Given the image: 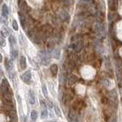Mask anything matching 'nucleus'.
Listing matches in <instances>:
<instances>
[{
    "mask_svg": "<svg viewBox=\"0 0 122 122\" xmlns=\"http://www.w3.org/2000/svg\"><path fill=\"white\" fill-rule=\"evenodd\" d=\"M1 35L3 36L4 37H5L7 36H9V30H8V29L5 28V27H4V28H2V30H1Z\"/></svg>",
    "mask_w": 122,
    "mask_h": 122,
    "instance_id": "nucleus-19",
    "label": "nucleus"
},
{
    "mask_svg": "<svg viewBox=\"0 0 122 122\" xmlns=\"http://www.w3.org/2000/svg\"><path fill=\"white\" fill-rule=\"evenodd\" d=\"M20 66H21V69L23 70L26 69L27 67V63H26V58L25 56H21L20 57Z\"/></svg>",
    "mask_w": 122,
    "mask_h": 122,
    "instance_id": "nucleus-10",
    "label": "nucleus"
},
{
    "mask_svg": "<svg viewBox=\"0 0 122 122\" xmlns=\"http://www.w3.org/2000/svg\"><path fill=\"white\" fill-rule=\"evenodd\" d=\"M42 91H43V93L44 95V96L47 97V88H46L45 85H44L43 87H42Z\"/></svg>",
    "mask_w": 122,
    "mask_h": 122,
    "instance_id": "nucleus-26",
    "label": "nucleus"
},
{
    "mask_svg": "<svg viewBox=\"0 0 122 122\" xmlns=\"http://www.w3.org/2000/svg\"><path fill=\"white\" fill-rule=\"evenodd\" d=\"M0 43H1V46L2 47H5L6 45V41L4 39V37L1 35V38H0Z\"/></svg>",
    "mask_w": 122,
    "mask_h": 122,
    "instance_id": "nucleus-24",
    "label": "nucleus"
},
{
    "mask_svg": "<svg viewBox=\"0 0 122 122\" xmlns=\"http://www.w3.org/2000/svg\"><path fill=\"white\" fill-rule=\"evenodd\" d=\"M17 55H18V53L16 51H15V50H11V60H14L15 58L17 57Z\"/></svg>",
    "mask_w": 122,
    "mask_h": 122,
    "instance_id": "nucleus-21",
    "label": "nucleus"
},
{
    "mask_svg": "<svg viewBox=\"0 0 122 122\" xmlns=\"http://www.w3.org/2000/svg\"><path fill=\"white\" fill-rule=\"evenodd\" d=\"M102 104H107L108 103V99H107V98H105V97H103L102 98Z\"/></svg>",
    "mask_w": 122,
    "mask_h": 122,
    "instance_id": "nucleus-28",
    "label": "nucleus"
},
{
    "mask_svg": "<svg viewBox=\"0 0 122 122\" xmlns=\"http://www.w3.org/2000/svg\"><path fill=\"white\" fill-rule=\"evenodd\" d=\"M21 78L25 82L28 83L30 80V78H31V72H30V70H27L26 72H25V73L22 75Z\"/></svg>",
    "mask_w": 122,
    "mask_h": 122,
    "instance_id": "nucleus-3",
    "label": "nucleus"
},
{
    "mask_svg": "<svg viewBox=\"0 0 122 122\" xmlns=\"http://www.w3.org/2000/svg\"><path fill=\"white\" fill-rule=\"evenodd\" d=\"M60 18L63 19V20H66V19L69 18V15L68 13L66 11H62L60 13Z\"/></svg>",
    "mask_w": 122,
    "mask_h": 122,
    "instance_id": "nucleus-18",
    "label": "nucleus"
},
{
    "mask_svg": "<svg viewBox=\"0 0 122 122\" xmlns=\"http://www.w3.org/2000/svg\"><path fill=\"white\" fill-rule=\"evenodd\" d=\"M54 110H55V113H56V114L58 117H61L62 116V114H61V111H60V108L58 106H57L56 105H55L54 106Z\"/></svg>",
    "mask_w": 122,
    "mask_h": 122,
    "instance_id": "nucleus-20",
    "label": "nucleus"
},
{
    "mask_svg": "<svg viewBox=\"0 0 122 122\" xmlns=\"http://www.w3.org/2000/svg\"><path fill=\"white\" fill-rule=\"evenodd\" d=\"M85 2H90V0H84Z\"/></svg>",
    "mask_w": 122,
    "mask_h": 122,
    "instance_id": "nucleus-31",
    "label": "nucleus"
},
{
    "mask_svg": "<svg viewBox=\"0 0 122 122\" xmlns=\"http://www.w3.org/2000/svg\"><path fill=\"white\" fill-rule=\"evenodd\" d=\"M50 70H51V73L53 76H56L57 74V72H58V66H57L56 64H52L50 67Z\"/></svg>",
    "mask_w": 122,
    "mask_h": 122,
    "instance_id": "nucleus-11",
    "label": "nucleus"
},
{
    "mask_svg": "<svg viewBox=\"0 0 122 122\" xmlns=\"http://www.w3.org/2000/svg\"><path fill=\"white\" fill-rule=\"evenodd\" d=\"M78 80V78L76 77V76L75 75H72L70 76V77L69 78V80H68V84L70 85V86H73L76 84V82H77Z\"/></svg>",
    "mask_w": 122,
    "mask_h": 122,
    "instance_id": "nucleus-9",
    "label": "nucleus"
},
{
    "mask_svg": "<svg viewBox=\"0 0 122 122\" xmlns=\"http://www.w3.org/2000/svg\"><path fill=\"white\" fill-rule=\"evenodd\" d=\"M108 6L112 11H115L117 6V0H108Z\"/></svg>",
    "mask_w": 122,
    "mask_h": 122,
    "instance_id": "nucleus-6",
    "label": "nucleus"
},
{
    "mask_svg": "<svg viewBox=\"0 0 122 122\" xmlns=\"http://www.w3.org/2000/svg\"><path fill=\"white\" fill-rule=\"evenodd\" d=\"M47 105H48V106H49V107H50V108H51L53 106V103H52V102H51V101H49V102H47Z\"/></svg>",
    "mask_w": 122,
    "mask_h": 122,
    "instance_id": "nucleus-29",
    "label": "nucleus"
},
{
    "mask_svg": "<svg viewBox=\"0 0 122 122\" xmlns=\"http://www.w3.org/2000/svg\"><path fill=\"white\" fill-rule=\"evenodd\" d=\"M74 68H75V63H74V61L70 60V62H69L68 66H67L68 72H71L72 70H73V69H74Z\"/></svg>",
    "mask_w": 122,
    "mask_h": 122,
    "instance_id": "nucleus-14",
    "label": "nucleus"
},
{
    "mask_svg": "<svg viewBox=\"0 0 122 122\" xmlns=\"http://www.w3.org/2000/svg\"><path fill=\"white\" fill-rule=\"evenodd\" d=\"M0 56H1V62H2V55L0 54Z\"/></svg>",
    "mask_w": 122,
    "mask_h": 122,
    "instance_id": "nucleus-30",
    "label": "nucleus"
},
{
    "mask_svg": "<svg viewBox=\"0 0 122 122\" xmlns=\"http://www.w3.org/2000/svg\"><path fill=\"white\" fill-rule=\"evenodd\" d=\"M30 118H31V120L35 121H37V112H36L35 110H33L31 113H30Z\"/></svg>",
    "mask_w": 122,
    "mask_h": 122,
    "instance_id": "nucleus-17",
    "label": "nucleus"
},
{
    "mask_svg": "<svg viewBox=\"0 0 122 122\" xmlns=\"http://www.w3.org/2000/svg\"><path fill=\"white\" fill-rule=\"evenodd\" d=\"M47 116H48L47 111L46 110V108H44L43 111L41 112V118H42V119H44V118H46Z\"/></svg>",
    "mask_w": 122,
    "mask_h": 122,
    "instance_id": "nucleus-22",
    "label": "nucleus"
},
{
    "mask_svg": "<svg viewBox=\"0 0 122 122\" xmlns=\"http://www.w3.org/2000/svg\"><path fill=\"white\" fill-rule=\"evenodd\" d=\"M61 2L64 4L65 5H69L70 4V0H61Z\"/></svg>",
    "mask_w": 122,
    "mask_h": 122,
    "instance_id": "nucleus-27",
    "label": "nucleus"
},
{
    "mask_svg": "<svg viewBox=\"0 0 122 122\" xmlns=\"http://www.w3.org/2000/svg\"><path fill=\"white\" fill-rule=\"evenodd\" d=\"M18 15L19 19H20V22H21V24L22 28H24L25 26V15L23 14L21 11H18Z\"/></svg>",
    "mask_w": 122,
    "mask_h": 122,
    "instance_id": "nucleus-8",
    "label": "nucleus"
},
{
    "mask_svg": "<svg viewBox=\"0 0 122 122\" xmlns=\"http://www.w3.org/2000/svg\"><path fill=\"white\" fill-rule=\"evenodd\" d=\"M9 42H10V44H11V46L15 44V43H16V41H15V37H14L13 35H10L9 36Z\"/></svg>",
    "mask_w": 122,
    "mask_h": 122,
    "instance_id": "nucleus-23",
    "label": "nucleus"
},
{
    "mask_svg": "<svg viewBox=\"0 0 122 122\" xmlns=\"http://www.w3.org/2000/svg\"><path fill=\"white\" fill-rule=\"evenodd\" d=\"M29 101L31 105H34L35 103V98H34V95L32 90L29 91Z\"/></svg>",
    "mask_w": 122,
    "mask_h": 122,
    "instance_id": "nucleus-13",
    "label": "nucleus"
},
{
    "mask_svg": "<svg viewBox=\"0 0 122 122\" xmlns=\"http://www.w3.org/2000/svg\"><path fill=\"white\" fill-rule=\"evenodd\" d=\"M60 56V51L59 49H55L53 52V57L55 59H59Z\"/></svg>",
    "mask_w": 122,
    "mask_h": 122,
    "instance_id": "nucleus-16",
    "label": "nucleus"
},
{
    "mask_svg": "<svg viewBox=\"0 0 122 122\" xmlns=\"http://www.w3.org/2000/svg\"><path fill=\"white\" fill-rule=\"evenodd\" d=\"M9 115L10 117V118L12 121H15L16 120V117H17V114H16V112H15V109H11L9 111Z\"/></svg>",
    "mask_w": 122,
    "mask_h": 122,
    "instance_id": "nucleus-12",
    "label": "nucleus"
},
{
    "mask_svg": "<svg viewBox=\"0 0 122 122\" xmlns=\"http://www.w3.org/2000/svg\"><path fill=\"white\" fill-rule=\"evenodd\" d=\"M12 27H13V28H14L15 30H18V25L17 21H15V20H14V21H12Z\"/></svg>",
    "mask_w": 122,
    "mask_h": 122,
    "instance_id": "nucleus-25",
    "label": "nucleus"
},
{
    "mask_svg": "<svg viewBox=\"0 0 122 122\" xmlns=\"http://www.w3.org/2000/svg\"><path fill=\"white\" fill-rule=\"evenodd\" d=\"M41 62H42V64L43 65L47 66V65H48L49 63L51 62V59H50V57L48 56L47 53L45 51H41Z\"/></svg>",
    "mask_w": 122,
    "mask_h": 122,
    "instance_id": "nucleus-1",
    "label": "nucleus"
},
{
    "mask_svg": "<svg viewBox=\"0 0 122 122\" xmlns=\"http://www.w3.org/2000/svg\"><path fill=\"white\" fill-rule=\"evenodd\" d=\"M9 13V8H8V5L6 4H3L2 7V15L4 18H5V19H7Z\"/></svg>",
    "mask_w": 122,
    "mask_h": 122,
    "instance_id": "nucleus-7",
    "label": "nucleus"
},
{
    "mask_svg": "<svg viewBox=\"0 0 122 122\" xmlns=\"http://www.w3.org/2000/svg\"><path fill=\"white\" fill-rule=\"evenodd\" d=\"M116 16H117V14H116L115 12H114V11L108 13V21H109V22L112 23V22L114 20V19L116 18Z\"/></svg>",
    "mask_w": 122,
    "mask_h": 122,
    "instance_id": "nucleus-15",
    "label": "nucleus"
},
{
    "mask_svg": "<svg viewBox=\"0 0 122 122\" xmlns=\"http://www.w3.org/2000/svg\"><path fill=\"white\" fill-rule=\"evenodd\" d=\"M2 92L5 91H10L9 84L6 79H3L2 81Z\"/></svg>",
    "mask_w": 122,
    "mask_h": 122,
    "instance_id": "nucleus-5",
    "label": "nucleus"
},
{
    "mask_svg": "<svg viewBox=\"0 0 122 122\" xmlns=\"http://www.w3.org/2000/svg\"><path fill=\"white\" fill-rule=\"evenodd\" d=\"M70 47L75 52H79L83 48V43L82 41L76 42V43H72L70 45Z\"/></svg>",
    "mask_w": 122,
    "mask_h": 122,
    "instance_id": "nucleus-2",
    "label": "nucleus"
},
{
    "mask_svg": "<svg viewBox=\"0 0 122 122\" xmlns=\"http://www.w3.org/2000/svg\"><path fill=\"white\" fill-rule=\"evenodd\" d=\"M2 97L3 100L8 101V102H11L12 101V95H11V91H5L2 92Z\"/></svg>",
    "mask_w": 122,
    "mask_h": 122,
    "instance_id": "nucleus-4",
    "label": "nucleus"
}]
</instances>
